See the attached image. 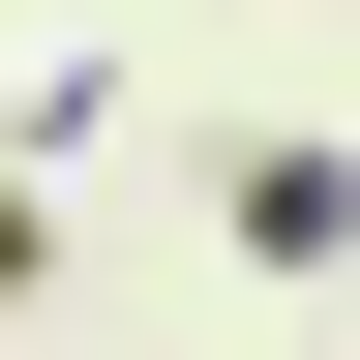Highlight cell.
I'll return each instance as SVG.
<instances>
[{
	"label": "cell",
	"mask_w": 360,
	"mask_h": 360,
	"mask_svg": "<svg viewBox=\"0 0 360 360\" xmlns=\"http://www.w3.org/2000/svg\"><path fill=\"white\" fill-rule=\"evenodd\" d=\"M210 240H240V270H360V150L240 120V150H210Z\"/></svg>",
	"instance_id": "6da1fadb"
},
{
	"label": "cell",
	"mask_w": 360,
	"mask_h": 360,
	"mask_svg": "<svg viewBox=\"0 0 360 360\" xmlns=\"http://www.w3.org/2000/svg\"><path fill=\"white\" fill-rule=\"evenodd\" d=\"M30 300H60V210H30V180H0V330H30Z\"/></svg>",
	"instance_id": "7a4b0ae2"
}]
</instances>
